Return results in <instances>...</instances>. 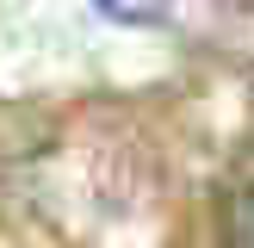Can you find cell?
<instances>
[{"label": "cell", "instance_id": "cell-1", "mask_svg": "<svg viewBox=\"0 0 254 248\" xmlns=\"http://www.w3.org/2000/svg\"><path fill=\"white\" fill-rule=\"evenodd\" d=\"M106 19H124V25H155L161 19V0H93Z\"/></svg>", "mask_w": 254, "mask_h": 248}]
</instances>
